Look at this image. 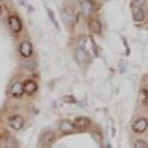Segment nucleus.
<instances>
[{
	"mask_svg": "<svg viewBox=\"0 0 148 148\" xmlns=\"http://www.w3.org/2000/svg\"><path fill=\"white\" fill-rule=\"evenodd\" d=\"M139 97H140V100L143 105H148V91L147 90H145V89L140 90Z\"/></svg>",
	"mask_w": 148,
	"mask_h": 148,
	"instance_id": "16",
	"label": "nucleus"
},
{
	"mask_svg": "<svg viewBox=\"0 0 148 148\" xmlns=\"http://www.w3.org/2000/svg\"><path fill=\"white\" fill-rule=\"evenodd\" d=\"M0 1H1V0H0Z\"/></svg>",
	"mask_w": 148,
	"mask_h": 148,
	"instance_id": "21",
	"label": "nucleus"
},
{
	"mask_svg": "<svg viewBox=\"0 0 148 148\" xmlns=\"http://www.w3.org/2000/svg\"><path fill=\"white\" fill-rule=\"evenodd\" d=\"M10 93H11V96L14 97V98H20V97H22V95L25 93V92H23V85H22V83L19 82V81L13 82L12 85H11V89H10Z\"/></svg>",
	"mask_w": 148,
	"mask_h": 148,
	"instance_id": "5",
	"label": "nucleus"
},
{
	"mask_svg": "<svg viewBox=\"0 0 148 148\" xmlns=\"http://www.w3.org/2000/svg\"><path fill=\"white\" fill-rule=\"evenodd\" d=\"M76 60H77V62L81 65H83L84 63H86L88 54H86V51H85L84 48H82V47H78L77 48V50H76Z\"/></svg>",
	"mask_w": 148,
	"mask_h": 148,
	"instance_id": "11",
	"label": "nucleus"
},
{
	"mask_svg": "<svg viewBox=\"0 0 148 148\" xmlns=\"http://www.w3.org/2000/svg\"><path fill=\"white\" fill-rule=\"evenodd\" d=\"M148 128V120L146 118H138L134 120V123L132 124V130L133 132L138 133V134H142L147 131Z\"/></svg>",
	"mask_w": 148,
	"mask_h": 148,
	"instance_id": "3",
	"label": "nucleus"
},
{
	"mask_svg": "<svg viewBox=\"0 0 148 148\" xmlns=\"http://www.w3.org/2000/svg\"><path fill=\"white\" fill-rule=\"evenodd\" d=\"M4 147L5 148H19V143H18V141H16L15 138H13V136L10 135V136H7L5 139Z\"/></svg>",
	"mask_w": 148,
	"mask_h": 148,
	"instance_id": "15",
	"label": "nucleus"
},
{
	"mask_svg": "<svg viewBox=\"0 0 148 148\" xmlns=\"http://www.w3.org/2000/svg\"><path fill=\"white\" fill-rule=\"evenodd\" d=\"M90 29L93 34H100L101 33V29H103V26H101V22L97 19H92L90 21Z\"/></svg>",
	"mask_w": 148,
	"mask_h": 148,
	"instance_id": "13",
	"label": "nucleus"
},
{
	"mask_svg": "<svg viewBox=\"0 0 148 148\" xmlns=\"http://www.w3.org/2000/svg\"><path fill=\"white\" fill-rule=\"evenodd\" d=\"M81 8L85 15H90L93 12V4L90 1V0H83L81 3Z\"/></svg>",
	"mask_w": 148,
	"mask_h": 148,
	"instance_id": "12",
	"label": "nucleus"
},
{
	"mask_svg": "<svg viewBox=\"0 0 148 148\" xmlns=\"http://www.w3.org/2000/svg\"><path fill=\"white\" fill-rule=\"evenodd\" d=\"M54 141H55V134H54V132L46 131V132L42 133V135H41V143L45 147H49Z\"/></svg>",
	"mask_w": 148,
	"mask_h": 148,
	"instance_id": "9",
	"label": "nucleus"
},
{
	"mask_svg": "<svg viewBox=\"0 0 148 148\" xmlns=\"http://www.w3.org/2000/svg\"><path fill=\"white\" fill-rule=\"evenodd\" d=\"M22 85H23V92L27 93V95H34L39 89L38 83H36L35 81H33V79H26L22 83Z\"/></svg>",
	"mask_w": 148,
	"mask_h": 148,
	"instance_id": "6",
	"label": "nucleus"
},
{
	"mask_svg": "<svg viewBox=\"0 0 148 148\" xmlns=\"http://www.w3.org/2000/svg\"><path fill=\"white\" fill-rule=\"evenodd\" d=\"M134 148H148V143L145 140L139 139L134 142Z\"/></svg>",
	"mask_w": 148,
	"mask_h": 148,
	"instance_id": "18",
	"label": "nucleus"
},
{
	"mask_svg": "<svg viewBox=\"0 0 148 148\" xmlns=\"http://www.w3.org/2000/svg\"><path fill=\"white\" fill-rule=\"evenodd\" d=\"M75 128H78V130H86L90 125H91V121L89 118L86 117H78L75 119V121L72 123Z\"/></svg>",
	"mask_w": 148,
	"mask_h": 148,
	"instance_id": "8",
	"label": "nucleus"
},
{
	"mask_svg": "<svg viewBox=\"0 0 148 148\" xmlns=\"http://www.w3.org/2000/svg\"><path fill=\"white\" fill-rule=\"evenodd\" d=\"M132 4L135 7H141V5L143 4V0H132Z\"/></svg>",
	"mask_w": 148,
	"mask_h": 148,
	"instance_id": "20",
	"label": "nucleus"
},
{
	"mask_svg": "<svg viewBox=\"0 0 148 148\" xmlns=\"http://www.w3.org/2000/svg\"><path fill=\"white\" fill-rule=\"evenodd\" d=\"M133 20L135 22H141L145 20V12L141 7H134L133 8Z\"/></svg>",
	"mask_w": 148,
	"mask_h": 148,
	"instance_id": "14",
	"label": "nucleus"
},
{
	"mask_svg": "<svg viewBox=\"0 0 148 148\" xmlns=\"http://www.w3.org/2000/svg\"><path fill=\"white\" fill-rule=\"evenodd\" d=\"M47 12H48V14H49V19H50V21L55 25V27L56 28H58V23H57V21L55 20V16H54V13L50 11V10H47Z\"/></svg>",
	"mask_w": 148,
	"mask_h": 148,
	"instance_id": "19",
	"label": "nucleus"
},
{
	"mask_svg": "<svg viewBox=\"0 0 148 148\" xmlns=\"http://www.w3.org/2000/svg\"><path fill=\"white\" fill-rule=\"evenodd\" d=\"M58 130L60 132H62L63 134H70L72 133L73 131H75V126H73V124L69 120H61L60 124H58Z\"/></svg>",
	"mask_w": 148,
	"mask_h": 148,
	"instance_id": "7",
	"label": "nucleus"
},
{
	"mask_svg": "<svg viewBox=\"0 0 148 148\" xmlns=\"http://www.w3.org/2000/svg\"><path fill=\"white\" fill-rule=\"evenodd\" d=\"M8 125L14 131H20L25 126V118L20 114H12L8 118Z\"/></svg>",
	"mask_w": 148,
	"mask_h": 148,
	"instance_id": "2",
	"label": "nucleus"
},
{
	"mask_svg": "<svg viewBox=\"0 0 148 148\" xmlns=\"http://www.w3.org/2000/svg\"><path fill=\"white\" fill-rule=\"evenodd\" d=\"M62 18H63L64 23H66V25H69V26H71V25L73 23V20H75V16H73L72 11L69 10V8H64V10L62 11Z\"/></svg>",
	"mask_w": 148,
	"mask_h": 148,
	"instance_id": "10",
	"label": "nucleus"
},
{
	"mask_svg": "<svg viewBox=\"0 0 148 148\" xmlns=\"http://www.w3.org/2000/svg\"><path fill=\"white\" fill-rule=\"evenodd\" d=\"M7 23H8L10 30H11L13 34H20V33L22 32L23 25H22L21 19H20L18 15H15V14H10L8 18H7Z\"/></svg>",
	"mask_w": 148,
	"mask_h": 148,
	"instance_id": "1",
	"label": "nucleus"
},
{
	"mask_svg": "<svg viewBox=\"0 0 148 148\" xmlns=\"http://www.w3.org/2000/svg\"><path fill=\"white\" fill-rule=\"evenodd\" d=\"M19 54L23 58H29L33 55V46L29 41H22L19 45Z\"/></svg>",
	"mask_w": 148,
	"mask_h": 148,
	"instance_id": "4",
	"label": "nucleus"
},
{
	"mask_svg": "<svg viewBox=\"0 0 148 148\" xmlns=\"http://www.w3.org/2000/svg\"><path fill=\"white\" fill-rule=\"evenodd\" d=\"M10 13H8V8L5 5H0V19L4 18H8Z\"/></svg>",
	"mask_w": 148,
	"mask_h": 148,
	"instance_id": "17",
	"label": "nucleus"
}]
</instances>
